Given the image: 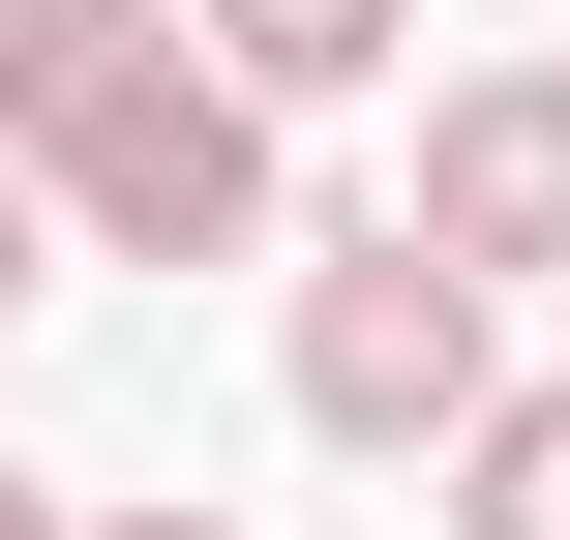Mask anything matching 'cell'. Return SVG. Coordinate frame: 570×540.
Listing matches in <instances>:
<instances>
[{
	"label": "cell",
	"instance_id": "obj_1",
	"mask_svg": "<svg viewBox=\"0 0 570 540\" xmlns=\"http://www.w3.org/2000/svg\"><path fill=\"white\" fill-rule=\"evenodd\" d=\"M30 210H60V271H271V240H301V120H240V90L180 60V0H150V60L30 150Z\"/></svg>",
	"mask_w": 570,
	"mask_h": 540
},
{
	"label": "cell",
	"instance_id": "obj_2",
	"mask_svg": "<svg viewBox=\"0 0 570 540\" xmlns=\"http://www.w3.org/2000/svg\"><path fill=\"white\" fill-rule=\"evenodd\" d=\"M301 301H271V391H301V451H391V481H451V421L511 391V301L481 271H421L391 210L361 240H271Z\"/></svg>",
	"mask_w": 570,
	"mask_h": 540
},
{
	"label": "cell",
	"instance_id": "obj_3",
	"mask_svg": "<svg viewBox=\"0 0 570 540\" xmlns=\"http://www.w3.org/2000/svg\"><path fill=\"white\" fill-rule=\"evenodd\" d=\"M391 240H421V271H481V301H541V271H570V60H451V90H421Z\"/></svg>",
	"mask_w": 570,
	"mask_h": 540
},
{
	"label": "cell",
	"instance_id": "obj_4",
	"mask_svg": "<svg viewBox=\"0 0 570 540\" xmlns=\"http://www.w3.org/2000/svg\"><path fill=\"white\" fill-rule=\"evenodd\" d=\"M180 60H210L240 120H331V90H391V60H421V0H180Z\"/></svg>",
	"mask_w": 570,
	"mask_h": 540
},
{
	"label": "cell",
	"instance_id": "obj_5",
	"mask_svg": "<svg viewBox=\"0 0 570 540\" xmlns=\"http://www.w3.org/2000/svg\"><path fill=\"white\" fill-rule=\"evenodd\" d=\"M451 540H570V391H481L451 421Z\"/></svg>",
	"mask_w": 570,
	"mask_h": 540
},
{
	"label": "cell",
	"instance_id": "obj_6",
	"mask_svg": "<svg viewBox=\"0 0 570 540\" xmlns=\"http://www.w3.org/2000/svg\"><path fill=\"white\" fill-rule=\"evenodd\" d=\"M30 301H60V210H30V180H0V331H30Z\"/></svg>",
	"mask_w": 570,
	"mask_h": 540
},
{
	"label": "cell",
	"instance_id": "obj_7",
	"mask_svg": "<svg viewBox=\"0 0 570 540\" xmlns=\"http://www.w3.org/2000/svg\"><path fill=\"white\" fill-rule=\"evenodd\" d=\"M0 540H90V511H60V481H30V451H0Z\"/></svg>",
	"mask_w": 570,
	"mask_h": 540
},
{
	"label": "cell",
	"instance_id": "obj_8",
	"mask_svg": "<svg viewBox=\"0 0 570 540\" xmlns=\"http://www.w3.org/2000/svg\"><path fill=\"white\" fill-rule=\"evenodd\" d=\"M90 540H240V511H90Z\"/></svg>",
	"mask_w": 570,
	"mask_h": 540
}]
</instances>
